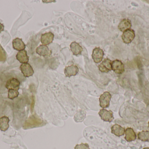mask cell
<instances>
[{
  "instance_id": "24",
  "label": "cell",
  "mask_w": 149,
  "mask_h": 149,
  "mask_svg": "<svg viewBox=\"0 0 149 149\" xmlns=\"http://www.w3.org/2000/svg\"><path fill=\"white\" fill-rule=\"evenodd\" d=\"M143 149H149V148H145Z\"/></svg>"
},
{
  "instance_id": "3",
  "label": "cell",
  "mask_w": 149,
  "mask_h": 149,
  "mask_svg": "<svg viewBox=\"0 0 149 149\" xmlns=\"http://www.w3.org/2000/svg\"><path fill=\"white\" fill-rule=\"evenodd\" d=\"M135 36L134 31L132 29H130L123 32L122 35V38L125 43L130 44L134 40Z\"/></svg>"
},
{
  "instance_id": "17",
  "label": "cell",
  "mask_w": 149,
  "mask_h": 149,
  "mask_svg": "<svg viewBox=\"0 0 149 149\" xmlns=\"http://www.w3.org/2000/svg\"><path fill=\"white\" fill-rule=\"evenodd\" d=\"M70 50L73 55L75 56L81 55L83 50L82 47L78 43L73 42L71 43L70 45Z\"/></svg>"
},
{
  "instance_id": "2",
  "label": "cell",
  "mask_w": 149,
  "mask_h": 149,
  "mask_svg": "<svg viewBox=\"0 0 149 149\" xmlns=\"http://www.w3.org/2000/svg\"><path fill=\"white\" fill-rule=\"evenodd\" d=\"M112 95L108 92H104L100 96V105L102 108H107L110 105V101L111 100Z\"/></svg>"
},
{
  "instance_id": "14",
  "label": "cell",
  "mask_w": 149,
  "mask_h": 149,
  "mask_svg": "<svg viewBox=\"0 0 149 149\" xmlns=\"http://www.w3.org/2000/svg\"><path fill=\"white\" fill-rule=\"evenodd\" d=\"M132 26L131 21L128 19H123L118 25V29L122 32H124L130 29Z\"/></svg>"
},
{
  "instance_id": "13",
  "label": "cell",
  "mask_w": 149,
  "mask_h": 149,
  "mask_svg": "<svg viewBox=\"0 0 149 149\" xmlns=\"http://www.w3.org/2000/svg\"><path fill=\"white\" fill-rule=\"evenodd\" d=\"M12 45L14 49L18 51L23 50L26 47L25 44L23 42L22 39L18 38L13 39L12 41Z\"/></svg>"
},
{
  "instance_id": "23",
  "label": "cell",
  "mask_w": 149,
  "mask_h": 149,
  "mask_svg": "<svg viewBox=\"0 0 149 149\" xmlns=\"http://www.w3.org/2000/svg\"><path fill=\"white\" fill-rule=\"evenodd\" d=\"M3 30H4V26L0 22V33L1 31H3Z\"/></svg>"
},
{
  "instance_id": "20",
  "label": "cell",
  "mask_w": 149,
  "mask_h": 149,
  "mask_svg": "<svg viewBox=\"0 0 149 149\" xmlns=\"http://www.w3.org/2000/svg\"><path fill=\"white\" fill-rule=\"evenodd\" d=\"M138 139L142 141H149V132L148 131H143L139 132L138 134Z\"/></svg>"
},
{
  "instance_id": "8",
  "label": "cell",
  "mask_w": 149,
  "mask_h": 149,
  "mask_svg": "<svg viewBox=\"0 0 149 149\" xmlns=\"http://www.w3.org/2000/svg\"><path fill=\"white\" fill-rule=\"evenodd\" d=\"M20 68L24 77L29 78L31 76H32L34 74V70L32 66L28 63L22 64L20 66Z\"/></svg>"
},
{
  "instance_id": "18",
  "label": "cell",
  "mask_w": 149,
  "mask_h": 149,
  "mask_svg": "<svg viewBox=\"0 0 149 149\" xmlns=\"http://www.w3.org/2000/svg\"><path fill=\"white\" fill-rule=\"evenodd\" d=\"M125 140L127 142L134 141L136 139V136L133 129L128 128L125 131Z\"/></svg>"
},
{
  "instance_id": "12",
  "label": "cell",
  "mask_w": 149,
  "mask_h": 149,
  "mask_svg": "<svg viewBox=\"0 0 149 149\" xmlns=\"http://www.w3.org/2000/svg\"><path fill=\"white\" fill-rule=\"evenodd\" d=\"M79 72V68L76 66L72 65L66 66L65 69L64 73L66 77L75 76Z\"/></svg>"
},
{
  "instance_id": "4",
  "label": "cell",
  "mask_w": 149,
  "mask_h": 149,
  "mask_svg": "<svg viewBox=\"0 0 149 149\" xmlns=\"http://www.w3.org/2000/svg\"><path fill=\"white\" fill-rule=\"evenodd\" d=\"M99 115L102 120L105 122H111L114 120L113 114L112 111L105 109H101Z\"/></svg>"
},
{
  "instance_id": "6",
  "label": "cell",
  "mask_w": 149,
  "mask_h": 149,
  "mask_svg": "<svg viewBox=\"0 0 149 149\" xmlns=\"http://www.w3.org/2000/svg\"><path fill=\"white\" fill-rule=\"evenodd\" d=\"M103 56L104 52L100 47H96L93 50L92 57L95 63L98 64L101 62L103 59Z\"/></svg>"
},
{
  "instance_id": "7",
  "label": "cell",
  "mask_w": 149,
  "mask_h": 149,
  "mask_svg": "<svg viewBox=\"0 0 149 149\" xmlns=\"http://www.w3.org/2000/svg\"><path fill=\"white\" fill-rule=\"evenodd\" d=\"M112 61L109 59H105L98 66L99 70L102 73H108L110 71L112 70Z\"/></svg>"
},
{
  "instance_id": "19",
  "label": "cell",
  "mask_w": 149,
  "mask_h": 149,
  "mask_svg": "<svg viewBox=\"0 0 149 149\" xmlns=\"http://www.w3.org/2000/svg\"><path fill=\"white\" fill-rule=\"evenodd\" d=\"M10 120L8 117L3 116L0 118V129L2 131H7L9 127V122Z\"/></svg>"
},
{
  "instance_id": "25",
  "label": "cell",
  "mask_w": 149,
  "mask_h": 149,
  "mask_svg": "<svg viewBox=\"0 0 149 149\" xmlns=\"http://www.w3.org/2000/svg\"></svg>"
},
{
  "instance_id": "9",
  "label": "cell",
  "mask_w": 149,
  "mask_h": 149,
  "mask_svg": "<svg viewBox=\"0 0 149 149\" xmlns=\"http://www.w3.org/2000/svg\"><path fill=\"white\" fill-rule=\"evenodd\" d=\"M20 82L17 79L12 78L7 81L5 87L8 90H15L18 91L20 87Z\"/></svg>"
},
{
  "instance_id": "1",
  "label": "cell",
  "mask_w": 149,
  "mask_h": 149,
  "mask_svg": "<svg viewBox=\"0 0 149 149\" xmlns=\"http://www.w3.org/2000/svg\"><path fill=\"white\" fill-rule=\"evenodd\" d=\"M44 121L36 115H33L29 117L28 120L25 122L24 128L29 129L32 128L42 127L45 125Z\"/></svg>"
},
{
  "instance_id": "22",
  "label": "cell",
  "mask_w": 149,
  "mask_h": 149,
  "mask_svg": "<svg viewBox=\"0 0 149 149\" xmlns=\"http://www.w3.org/2000/svg\"><path fill=\"white\" fill-rule=\"evenodd\" d=\"M74 149H90L89 145L87 143H81L80 144H77L74 147Z\"/></svg>"
},
{
  "instance_id": "5",
  "label": "cell",
  "mask_w": 149,
  "mask_h": 149,
  "mask_svg": "<svg viewBox=\"0 0 149 149\" xmlns=\"http://www.w3.org/2000/svg\"><path fill=\"white\" fill-rule=\"evenodd\" d=\"M112 70L118 74H122L125 71L124 64L120 60L118 59L112 61Z\"/></svg>"
},
{
  "instance_id": "11",
  "label": "cell",
  "mask_w": 149,
  "mask_h": 149,
  "mask_svg": "<svg viewBox=\"0 0 149 149\" xmlns=\"http://www.w3.org/2000/svg\"><path fill=\"white\" fill-rule=\"evenodd\" d=\"M36 52L38 55L44 57H49L52 54V51L47 45H42L37 48Z\"/></svg>"
},
{
  "instance_id": "15",
  "label": "cell",
  "mask_w": 149,
  "mask_h": 149,
  "mask_svg": "<svg viewBox=\"0 0 149 149\" xmlns=\"http://www.w3.org/2000/svg\"><path fill=\"white\" fill-rule=\"evenodd\" d=\"M16 59L22 64L28 63L29 61V57L27 55V51L23 50L18 52L16 55Z\"/></svg>"
},
{
  "instance_id": "10",
  "label": "cell",
  "mask_w": 149,
  "mask_h": 149,
  "mask_svg": "<svg viewBox=\"0 0 149 149\" xmlns=\"http://www.w3.org/2000/svg\"><path fill=\"white\" fill-rule=\"evenodd\" d=\"M54 35L51 32H47L41 36V42L44 45H49L53 42Z\"/></svg>"
},
{
  "instance_id": "16",
  "label": "cell",
  "mask_w": 149,
  "mask_h": 149,
  "mask_svg": "<svg viewBox=\"0 0 149 149\" xmlns=\"http://www.w3.org/2000/svg\"><path fill=\"white\" fill-rule=\"evenodd\" d=\"M125 129L118 124L114 125L111 127V132L112 134L117 136H121L124 135L125 133Z\"/></svg>"
},
{
  "instance_id": "21",
  "label": "cell",
  "mask_w": 149,
  "mask_h": 149,
  "mask_svg": "<svg viewBox=\"0 0 149 149\" xmlns=\"http://www.w3.org/2000/svg\"><path fill=\"white\" fill-rule=\"evenodd\" d=\"M19 92L17 90H9L8 92V98L10 99L13 100L17 98L19 95Z\"/></svg>"
}]
</instances>
